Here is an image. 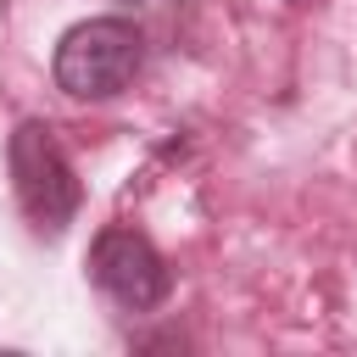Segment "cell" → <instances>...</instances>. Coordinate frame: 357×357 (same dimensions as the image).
Returning a JSON list of instances; mask_svg holds the SVG:
<instances>
[{
  "label": "cell",
  "mask_w": 357,
  "mask_h": 357,
  "mask_svg": "<svg viewBox=\"0 0 357 357\" xmlns=\"http://www.w3.org/2000/svg\"><path fill=\"white\" fill-rule=\"evenodd\" d=\"M6 162H11V190H17L28 229L45 234V240H61L73 229L78 206H84V184H78V167H73L61 134L45 117H22L11 128Z\"/></svg>",
  "instance_id": "1"
},
{
  "label": "cell",
  "mask_w": 357,
  "mask_h": 357,
  "mask_svg": "<svg viewBox=\"0 0 357 357\" xmlns=\"http://www.w3.org/2000/svg\"><path fill=\"white\" fill-rule=\"evenodd\" d=\"M145 67V28L134 17H89L73 22L50 56L56 89L73 100H112Z\"/></svg>",
  "instance_id": "2"
},
{
  "label": "cell",
  "mask_w": 357,
  "mask_h": 357,
  "mask_svg": "<svg viewBox=\"0 0 357 357\" xmlns=\"http://www.w3.org/2000/svg\"><path fill=\"white\" fill-rule=\"evenodd\" d=\"M89 279H95L123 312H151V307H162V301H167V284H173L162 251H156L139 229H123V223H112V229L95 234V245H89Z\"/></svg>",
  "instance_id": "3"
}]
</instances>
